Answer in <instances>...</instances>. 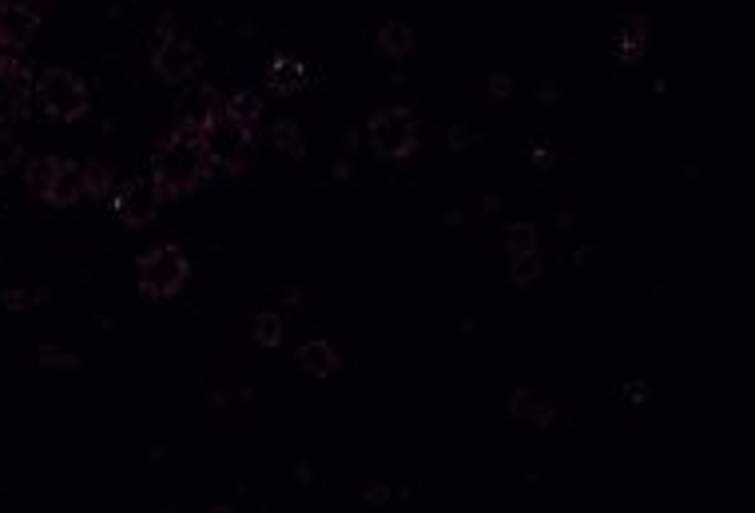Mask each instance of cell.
Here are the masks:
<instances>
[{
  "instance_id": "cell-27",
  "label": "cell",
  "mask_w": 755,
  "mask_h": 513,
  "mask_svg": "<svg viewBox=\"0 0 755 513\" xmlns=\"http://www.w3.org/2000/svg\"><path fill=\"white\" fill-rule=\"evenodd\" d=\"M36 4H44V0H36Z\"/></svg>"
},
{
  "instance_id": "cell-14",
  "label": "cell",
  "mask_w": 755,
  "mask_h": 513,
  "mask_svg": "<svg viewBox=\"0 0 755 513\" xmlns=\"http://www.w3.org/2000/svg\"><path fill=\"white\" fill-rule=\"evenodd\" d=\"M56 168H60V160H56V156H36V160L24 168V183H28V191H32L36 199H40V195H44V187L52 183Z\"/></svg>"
},
{
  "instance_id": "cell-11",
  "label": "cell",
  "mask_w": 755,
  "mask_h": 513,
  "mask_svg": "<svg viewBox=\"0 0 755 513\" xmlns=\"http://www.w3.org/2000/svg\"><path fill=\"white\" fill-rule=\"evenodd\" d=\"M299 362L306 374H314V378H330V374H338V350H334V342L330 339H310L306 346L299 350Z\"/></svg>"
},
{
  "instance_id": "cell-25",
  "label": "cell",
  "mask_w": 755,
  "mask_h": 513,
  "mask_svg": "<svg viewBox=\"0 0 755 513\" xmlns=\"http://www.w3.org/2000/svg\"><path fill=\"white\" fill-rule=\"evenodd\" d=\"M4 307L20 311V307H28V295H24V291H8V295H4Z\"/></svg>"
},
{
  "instance_id": "cell-12",
  "label": "cell",
  "mask_w": 755,
  "mask_h": 513,
  "mask_svg": "<svg viewBox=\"0 0 755 513\" xmlns=\"http://www.w3.org/2000/svg\"><path fill=\"white\" fill-rule=\"evenodd\" d=\"M378 48H382L386 56H394V60L410 56V52H414V28H410V24H402V20L382 24V28H378Z\"/></svg>"
},
{
  "instance_id": "cell-7",
  "label": "cell",
  "mask_w": 755,
  "mask_h": 513,
  "mask_svg": "<svg viewBox=\"0 0 755 513\" xmlns=\"http://www.w3.org/2000/svg\"><path fill=\"white\" fill-rule=\"evenodd\" d=\"M159 207H163V195H159L151 175L128 179V183L116 187V215H120L124 227H148L159 215Z\"/></svg>"
},
{
  "instance_id": "cell-8",
  "label": "cell",
  "mask_w": 755,
  "mask_h": 513,
  "mask_svg": "<svg viewBox=\"0 0 755 513\" xmlns=\"http://www.w3.org/2000/svg\"><path fill=\"white\" fill-rule=\"evenodd\" d=\"M195 68H199V48L187 36L167 32L159 40V48H155V76L163 84H183V80L195 76Z\"/></svg>"
},
{
  "instance_id": "cell-6",
  "label": "cell",
  "mask_w": 755,
  "mask_h": 513,
  "mask_svg": "<svg viewBox=\"0 0 755 513\" xmlns=\"http://www.w3.org/2000/svg\"><path fill=\"white\" fill-rule=\"evenodd\" d=\"M32 100V72L16 52H0V128H12Z\"/></svg>"
},
{
  "instance_id": "cell-2",
  "label": "cell",
  "mask_w": 755,
  "mask_h": 513,
  "mask_svg": "<svg viewBox=\"0 0 755 513\" xmlns=\"http://www.w3.org/2000/svg\"><path fill=\"white\" fill-rule=\"evenodd\" d=\"M187 124L199 128L203 136V148H207V160L211 168L227 171V175H239V171L251 164V148H255V128H247L227 104L223 96L207 92L203 96V112L191 116Z\"/></svg>"
},
{
  "instance_id": "cell-21",
  "label": "cell",
  "mask_w": 755,
  "mask_h": 513,
  "mask_svg": "<svg viewBox=\"0 0 755 513\" xmlns=\"http://www.w3.org/2000/svg\"><path fill=\"white\" fill-rule=\"evenodd\" d=\"M529 251H541L537 247V231L533 227H513L509 231V255H529Z\"/></svg>"
},
{
  "instance_id": "cell-24",
  "label": "cell",
  "mask_w": 755,
  "mask_h": 513,
  "mask_svg": "<svg viewBox=\"0 0 755 513\" xmlns=\"http://www.w3.org/2000/svg\"><path fill=\"white\" fill-rule=\"evenodd\" d=\"M275 144H279V148H291V152L299 156L302 144H299V132H295V124H275Z\"/></svg>"
},
{
  "instance_id": "cell-17",
  "label": "cell",
  "mask_w": 755,
  "mask_h": 513,
  "mask_svg": "<svg viewBox=\"0 0 755 513\" xmlns=\"http://www.w3.org/2000/svg\"><path fill=\"white\" fill-rule=\"evenodd\" d=\"M513 410H517L525 422H537V426H549V418H553L549 406H545L533 390H517V394H513Z\"/></svg>"
},
{
  "instance_id": "cell-4",
  "label": "cell",
  "mask_w": 755,
  "mask_h": 513,
  "mask_svg": "<svg viewBox=\"0 0 755 513\" xmlns=\"http://www.w3.org/2000/svg\"><path fill=\"white\" fill-rule=\"evenodd\" d=\"M366 136H370V148L386 160H406L418 152L422 144V124L418 116L406 108V104H382L378 112H370L366 120Z\"/></svg>"
},
{
  "instance_id": "cell-3",
  "label": "cell",
  "mask_w": 755,
  "mask_h": 513,
  "mask_svg": "<svg viewBox=\"0 0 755 513\" xmlns=\"http://www.w3.org/2000/svg\"><path fill=\"white\" fill-rule=\"evenodd\" d=\"M187 279H191V259L179 243H155L136 263V287L144 299H155V303L175 299L187 287Z\"/></svg>"
},
{
  "instance_id": "cell-22",
  "label": "cell",
  "mask_w": 755,
  "mask_h": 513,
  "mask_svg": "<svg viewBox=\"0 0 755 513\" xmlns=\"http://www.w3.org/2000/svg\"><path fill=\"white\" fill-rule=\"evenodd\" d=\"M16 160H20V140L8 128H0V171H12Z\"/></svg>"
},
{
  "instance_id": "cell-23",
  "label": "cell",
  "mask_w": 755,
  "mask_h": 513,
  "mask_svg": "<svg viewBox=\"0 0 755 513\" xmlns=\"http://www.w3.org/2000/svg\"><path fill=\"white\" fill-rule=\"evenodd\" d=\"M40 362H44L48 370H72V366H76V358H72L68 350L52 346V342H48V346H40Z\"/></svg>"
},
{
  "instance_id": "cell-10",
  "label": "cell",
  "mask_w": 755,
  "mask_h": 513,
  "mask_svg": "<svg viewBox=\"0 0 755 513\" xmlns=\"http://www.w3.org/2000/svg\"><path fill=\"white\" fill-rule=\"evenodd\" d=\"M48 207H76L80 199H88V179H84V164L60 160V168L52 175V183L40 195Z\"/></svg>"
},
{
  "instance_id": "cell-26",
  "label": "cell",
  "mask_w": 755,
  "mask_h": 513,
  "mask_svg": "<svg viewBox=\"0 0 755 513\" xmlns=\"http://www.w3.org/2000/svg\"><path fill=\"white\" fill-rule=\"evenodd\" d=\"M493 92H497V96L513 92V80H505V76H493Z\"/></svg>"
},
{
  "instance_id": "cell-13",
  "label": "cell",
  "mask_w": 755,
  "mask_h": 513,
  "mask_svg": "<svg viewBox=\"0 0 755 513\" xmlns=\"http://www.w3.org/2000/svg\"><path fill=\"white\" fill-rule=\"evenodd\" d=\"M299 84H302V64H299V60H295V56H275V60H271V68H267V88H275V92L291 96Z\"/></svg>"
},
{
  "instance_id": "cell-16",
  "label": "cell",
  "mask_w": 755,
  "mask_h": 513,
  "mask_svg": "<svg viewBox=\"0 0 755 513\" xmlns=\"http://www.w3.org/2000/svg\"><path fill=\"white\" fill-rule=\"evenodd\" d=\"M251 335H255V342H259V346L275 350V346L283 342V319H279L275 311H263V315H255V323H251Z\"/></svg>"
},
{
  "instance_id": "cell-20",
  "label": "cell",
  "mask_w": 755,
  "mask_h": 513,
  "mask_svg": "<svg viewBox=\"0 0 755 513\" xmlns=\"http://www.w3.org/2000/svg\"><path fill=\"white\" fill-rule=\"evenodd\" d=\"M84 179H88V195H108L112 191V168L104 164H84Z\"/></svg>"
},
{
  "instance_id": "cell-1",
  "label": "cell",
  "mask_w": 755,
  "mask_h": 513,
  "mask_svg": "<svg viewBox=\"0 0 755 513\" xmlns=\"http://www.w3.org/2000/svg\"><path fill=\"white\" fill-rule=\"evenodd\" d=\"M211 171L203 136L195 124H179L175 132H167L151 156V179L159 187L163 199H183L191 195Z\"/></svg>"
},
{
  "instance_id": "cell-9",
  "label": "cell",
  "mask_w": 755,
  "mask_h": 513,
  "mask_svg": "<svg viewBox=\"0 0 755 513\" xmlns=\"http://www.w3.org/2000/svg\"><path fill=\"white\" fill-rule=\"evenodd\" d=\"M40 28L36 0H0V52H20Z\"/></svg>"
},
{
  "instance_id": "cell-18",
  "label": "cell",
  "mask_w": 755,
  "mask_h": 513,
  "mask_svg": "<svg viewBox=\"0 0 755 513\" xmlns=\"http://www.w3.org/2000/svg\"><path fill=\"white\" fill-rule=\"evenodd\" d=\"M247 128H255L259 124V116H263V104H259V96H251V92H231L227 100H223Z\"/></svg>"
},
{
  "instance_id": "cell-5",
  "label": "cell",
  "mask_w": 755,
  "mask_h": 513,
  "mask_svg": "<svg viewBox=\"0 0 755 513\" xmlns=\"http://www.w3.org/2000/svg\"><path fill=\"white\" fill-rule=\"evenodd\" d=\"M36 100H40V108H44L52 120H60V124H76V120H84L88 108H92L88 84H84L72 68H48V72H40V80H36Z\"/></svg>"
},
{
  "instance_id": "cell-19",
  "label": "cell",
  "mask_w": 755,
  "mask_h": 513,
  "mask_svg": "<svg viewBox=\"0 0 755 513\" xmlns=\"http://www.w3.org/2000/svg\"><path fill=\"white\" fill-rule=\"evenodd\" d=\"M648 24L636 16V20H624V36H620V56L624 60H636L640 52H644V40H648V32H644Z\"/></svg>"
},
{
  "instance_id": "cell-15",
  "label": "cell",
  "mask_w": 755,
  "mask_h": 513,
  "mask_svg": "<svg viewBox=\"0 0 755 513\" xmlns=\"http://www.w3.org/2000/svg\"><path fill=\"white\" fill-rule=\"evenodd\" d=\"M541 251H529V255H509V279L517 287H529L533 279H541Z\"/></svg>"
}]
</instances>
